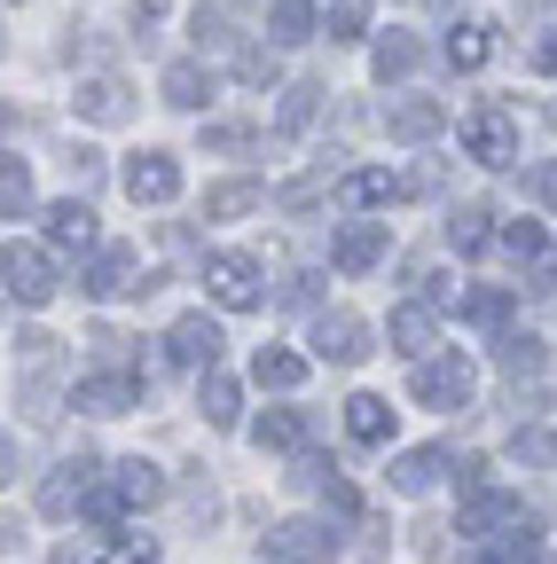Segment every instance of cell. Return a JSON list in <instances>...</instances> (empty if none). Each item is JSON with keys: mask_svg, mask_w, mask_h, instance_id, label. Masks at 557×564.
<instances>
[{"mask_svg": "<svg viewBox=\"0 0 557 564\" xmlns=\"http://www.w3.org/2000/svg\"><path fill=\"white\" fill-rule=\"evenodd\" d=\"M299 440H307V415H299V408L259 415V447H299Z\"/></svg>", "mask_w": 557, "mask_h": 564, "instance_id": "cell-29", "label": "cell"}, {"mask_svg": "<svg viewBox=\"0 0 557 564\" xmlns=\"http://www.w3.org/2000/svg\"><path fill=\"white\" fill-rule=\"evenodd\" d=\"M79 118H95V126H126L133 102H126L118 79H87V87H79Z\"/></svg>", "mask_w": 557, "mask_h": 564, "instance_id": "cell-19", "label": "cell"}, {"mask_svg": "<svg viewBox=\"0 0 557 564\" xmlns=\"http://www.w3.org/2000/svg\"><path fill=\"white\" fill-rule=\"evenodd\" d=\"M440 470H448V455H440V447H416V455H400V463H393V486H400V494H425Z\"/></svg>", "mask_w": 557, "mask_h": 564, "instance_id": "cell-25", "label": "cell"}, {"mask_svg": "<svg viewBox=\"0 0 557 564\" xmlns=\"http://www.w3.org/2000/svg\"><path fill=\"white\" fill-rule=\"evenodd\" d=\"M495 243H503L511 259H542V228H534V220H511V228H503Z\"/></svg>", "mask_w": 557, "mask_h": 564, "instance_id": "cell-36", "label": "cell"}, {"mask_svg": "<svg viewBox=\"0 0 557 564\" xmlns=\"http://www.w3.org/2000/svg\"><path fill=\"white\" fill-rule=\"evenodd\" d=\"M0 212H9V220H24V212H32V173L9 158V173H0Z\"/></svg>", "mask_w": 557, "mask_h": 564, "instance_id": "cell-31", "label": "cell"}, {"mask_svg": "<svg viewBox=\"0 0 557 564\" xmlns=\"http://www.w3.org/2000/svg\"><path fill=\"white\" fill-rule=\"evenodd\" d=\"M55 564H87V556H79V549H63V556H55Z\"/></svg>", "mask_w": 557, "mask_h": 564, "instance_id": "cell-47", "label": "cell"}, {"mask_svg": "<svg viewBox=\"0 0 557 564\" xmlns=\"http://www.w3.org/2000/svg\"><path fill=\"white\" fill-rule=\"evenodd\" d=\"M385 251H393L385 220H345V228H338V243H330V259H338L345 274H369V267H377Z\"/></svg>", "mask_w": 557, "mask_h": 564, "instance_id": "cell-7", "label": "cell"}, {"mask_svg": "<svg viewBox=\"0 0 557 564\" xmlns=\"http://www.w3.org/2000/svg\"><path fill=\"white\" fill-rule=\"evenodd\" d=\"M314 352H322V361H338V369H354L362 352H369V329H362L354 314H322V322H314Z\"/></svg>", "mask_w": 557, "mask_h": 564, "instance_id": "cell-10", "label": "cell"}, {"mask_svg": "<svg viewBox=\"0 0 557 564\" xmlns=\"http://www.w3.org/2000/svg\"><path fill=\"white\" fill-rule=\"evenodd\" d=\"M72 400H79L87 415H126L133 400H142V384H133V377H87Z\"/></svg>", "mask_w": 557, "mask_h": 564, "instance_id": "cell-16", "label": "cell"}, {"mask_svg": "<svg viewBox=\"0 0 557 564\" xmlns=\"http://www.w3.org/2000/svg\"><path fill=\"white\" fill-rule=\"evenodd\" d=\"M314 102H322V87H291V102H283V133H299V126L314 118Z\"/></svg>", "mask_w": 557, "mask_h": 564, "instance_id": "cell-38", "label": "cell"}, {"mask_svg": "<svg viewBox=\"0 0 557 564\" xmlns=\"http://www.w3.org/2000/svg\"><path fill=\"white\" fill-rule=\"evenodd\" d=\"M165 102L173 110H204L213 102V70L204 63H165Z\"/></svg>", "mask_w": 557, "mask_h": 564, "instance_id": "cell-18", "label": "cell"}, {"mask_svg": "<svg viewBox=\"0 0 557 564\" xmlns=\"http://www.w3.org/2000/svg\"><path fill=\"white\" fill-rule=\"evenodd\" d=\"M126 196H133V204H173V196H181V165H173L165 150H142V158L126 165Z\"/></svg>", "mask_w": 557, "mask_h": 564, "instance_id": "cell-8", "label": "cell"}, {"mask_svg": "<svg viewBox=\"0 0 557 564\" xmlns=\"http://www.w3.org/2000/svg\"><path fill=\"white\" fill-rule=\"evenodd\" d=\"M0 274H9V299H17V306H47V299H55V274H47V259H40L32 243H9Z\"/></svg>", "mask_w": 557, "mask_h": 564, "instance_id": "cell-6", "label": "cell"}, {"mask_svg": "<svg viewBox=\"0 0 557 564\" xmlns=\"http://www.w3.org/2000/svg\"><path fill=\"white\" fill-rule=\"evenodd\" d=\"M244 212H259V188H251V181H221V188H204V220H244Z\"/></svg>", "mask_w": 557, "mask_h": 564, "instance_id": "cell-23", "label": "cell"}, {"mask_svg": "<svg viewBox=\"0 0 557 564\" xmlns=\"http://www.w3.org/2000/svg\"><path fill=\"white\" fill-rule=\"evenodd\" d=\"M534 196H542V204H557V158H549V165L534 173Z\"/></svg>", "mask_w": 557, "mask_h": 564, "instance_id": "cell-45", "label": "cell"}, {"mask_svg": "<svg viewBox=\"0 0 557 564\" xmlns=\"http://www.w3.org/2000/svg\"><path fill=\"white\" fill-rule=\"evenodd\" d=\"M495 361H503L511 377H534V369H542V337H518V329H511V337L495 345Z\"/></svg>", "mask_w": 557, "mask_h": 564, "instance_id": "cell-30", "label": "cell"}, {"mask_svg": "<svg viewBox=\"0 0 557 564\" xmlns=\"http://www.w3.org/2000/svg\"><path fill=\"white\" fill-rule=\"evenodd\" d=\"M165 352L181 369H213L221 361V322H204V314H181L173 329H165Z\"/></svg>", "mask_w": 557, "mask_h": 564, "instance_id": "cell-9", "label": "cell"}, {"mask_svg": "<svg viewBox=\"0 0 557 564\" xmlns=\"http://www.w3.org/2000/svg\"><path fill=\"white\" fill-rule=\"evenodd\" d=\"M486 55H495V24H486V17H471V24L448 32V63H456V70H479Z\"/></svg>", "mask_w": 557, "mask_h": 564, "instance_id": "cell-21", "label": "cell"}, {"mask_svg": "<svg viewBox=\"0 0 557 564\" xmlns=\"http://www.w3.org/2000/svg\"><path fill=\"white\" fill-rule=\"evenodd\" d=\"M87 478H95V455H79V463H63L47 486H40V510L47 518H72L79 502H87Z\"/></svg>", "mask_w": 557, "mask_h": 564, "instance_id": "cell-11", "label": "cell"}, {"mask_svg": "<svg viewBox=\"0 0 557 564\" xmlns=\"http://www.w3.org/2000/svg\"><path fill=\"white\" fill-rule=\"evenodd\" d=\"M236 79H244V87H275V55H267V47H244V55H236Z\"/></svg>", "mask_w": 557, "mask_h": 564, "instance_id": "cell-37", "label": "cell"}, {"mask_svg": "<svg viewBox=\"0 0 557 564\" xmlns=\"http://www.w3.org/2000/svg\"><path fill=\"white\" fill-rule=\"evenodd\" d=\"M118 510H126V494H118V486H87V518H95V525H110Z\"/></svg>", "mask_w": 557, "mask_h": 564, "instance_id": "cell-39", "label": "cell"}, {"mask_svg": "<svg viewBox=\"0 0 557 564\" xmlns=\"http://www.w3.org/2000/svg\"><path fill=\"white\" fill-rule=\"evenodd\" d=\"M440 9H448V0H440Z\"/></svg>", "mask_w": 557, "mask_h": 564, "instance_id": "cell-48", "label": "cell"}, {"mask_svg": "<svg viewBox=\"0 0 557 564\" xmlns=\"http://www.w3.org/2000/svg\"><path fill=\"white\" fill-rule=\"evenodd\" d=\"M204 282H213V299H221L228 314H251V306H259V267H251L244 251H221V259H204Z\"/></svg>", "mask_w": 557, "mask_h": 564, "instance_id": "cell-4", "label": "cell"}, {"mask_svg": "<svg viewBox=\"0 0 557 564\" xmlns=\"http://www.w3.org/2000/svg\"><path fill=\"white\" fill-rule=\"evenodd\" d=\"M345 432H354L362 447H385V440H393V400L354 392V400H345Z\"/></svg>", "mask_w": 557, "mask_h": 564, "instance_id": "cell-13", "label": "cell"}, {"mask_svg": "<svg viewBox=\"0 0 557 564\" xmlns=\"http://www.w3.org/2000/svg\"><path fill=\"white\" fill-rule=\"evenodd\" d=\"M432 337H440L432 306H400V314H393V352H408V361H432Z\"/></svg>", "mask_w": 557, "mask_h": 564, "instance_id": "cell-15", "label": "cell"}, {"mask_svg": "<svg viewBox=\"0 0 557 564\" xmlns=\"http://www.w3.org/2000/svg\"><path fill=\"white\" fill-rule=\"evenodd\" d=\"M338 196L354 204V212H377V204H393V196H400V181L369 165V173H345V188H338Z\"/></svg>", "mask_w": 557, "mask_h": 564, "instance_id": "cell-22", "label": "cell"}, {"mask_svg": "<svg viewBox=\"0 0 557 564\" xmlns=\"http://www.w3.org/2000/svg\"><path fill=\"white\" fill-rule=\"evenodd\" d=\"M196 47H228V17H213V9H196Z\"/></svg>", "mask_w": 557, "mask_h": 564, "instance_id": "cell-40", "label": "cell"}, {"mask_svg": "<svg viewBox=\"0 0 557 564\" xmlns=\"http://www.w3.org/2000/svg\"><path fill=\"white\" fill-rule=\"evenodd\" d=\"M479 564H542V541H534V518H518V525H503V541L486 549Z\"/></svg>", "mask_w": 557, "mask_h": 564, "instance_id": "cell-24", "label": "cell"}, {"mask_svg": "<svg viewBox=\"0 0 557 564\" xmlns=\"http://www.w3.org/2000/svg\"><path fill=\"white\" fill-rule=\"evenodd\" d=\"M463 150H471V165H511L518 158V118L495 110V102H479L463 118Z\"/></svg>", "mask_w": 557, "mask_h": 564, "instance_id": "cell-1", "label": "cell"}, {"mask_svg": "<svg viewBox=\"0 0 557 564\" xmlns=\"http://www.w3.org/2000/svg\"><path fill=\"white\" fill-rule=\"evenodd\" d=\"M79 291H87V299H126V291H158V282L142 274V259H133V251H103V259L79 274Z\"/></svg>", "mask_w": 557, "mask_h": 564, "instance_id": "cell-5", "label": "cell"}, {"mask_svg": "<svg viewBox=\"0 0 557 564\" xmlns=\"http://www.w3.org/2000/svg\"><path fill=\"white\" fill-rule=\"evenodd\" d=\"M330 549H338V533H330V525H314V518H283V525L259 541V556H267V564H322Z\"/></svg>", "mask_w": 557, "mask_h": 564, "instance_id": "cell-2", "label": "cell"}, {"mask_svg": "<svg viewBox=\"0 0 557 564\" xmlns=\"http://www.w3.org/2000/svg\"><path fill=\"white\" fill-rule=\"evenodd\" d=\"M47 243H55V251H87V243H95V212H87L79 196L55 204V212H47Z\"/></svg>", "mask_w": 557, "mask_h": 564, "instance_id": "cell-17", "label": "cell"}, {"mask_svg": "<svg viewBox=\"0 0 557 564\" xmlns=\"http://www.w3.org/2000/svg\"><path fill=\"white\" fill-rule=\"evenodd\" d=\"M471 314H479V322H503V314H511V299H503V291H479V299H471Z\"/></svg>", "mask_w": 557, "mask_h": 564, "instance_id": "cell-43", "label": "cell"}, {"mask_svg": "<svg viewBox=\"0 0 557 564\" xmlns=\"http://www.w3.org/2000/svg\"><path fill=\"white\" fill-rule=\"evenodd\" d=\"M204 423H221V432L236 423V384L228 377H204Z\"/></svg>", "mask_w": 557, "mask_h": 564, "instance_id": "cell-34", "label": "cell"}, {"mask_svg": "<svg viewBox=\"0 0 557 564\" xmlns=\"http://www.w3.org/2000/svg\"><path fill=\"white\" fill-rule=\"evenodd\" d=\"M322 502H330L338 518H354V486H345V478H322Z\"/></svg>", "mask_w": 557, "mask_h": 564, "instance_id": "cell-42", "label": "cell"}, {"mask_svg": "<svg viewBox=\"0 0 557 564\" xmlns=\"http://www.w3.org/2000/svg\"><path fill=\"white\" fill-rule=\"evenodd\" d=\"M542 282H557V243H549V259H542Z\"/></svg>", "mask_w": 557, "mask_h": 564, "instance_id": "cell-46", "label": "cell"}, {"mask_svg": "<svg viewBox=\"0 0 557 564\" xmlns=\"http://www.w3.org/2000/svg\"><path fill=\"white\" fill-rule=\"evenodd\" d=\"M385 126H393V141H432V133L448 126V102L408 95V102H393V110H385Z\"/></svg>", "mask_w": 557, "mask_h": 564, "instance_id": "cell-12", "label": "cell"}, {"mask_svg": "<svg viewBox=\"0 0 557 564\" xmlns=\"http://www.w3.org/2000/svg\"><path fill=\"white\" fill-rule=\"evenodd\" d=\"M362 24H369L362 0H330V17H322V32H330V40H362Z\"/></svg>", "mask_w": 557, "mask_h": 564, "instance_id": "cell-33", "label": "cell"}, {"mask_svg": "<svg viewBox=\"0 0 557 564\" xmlns=\"http://www.w3.org/2000/svg\"><path fill=\"white\" fill-rule=\"evenodd\" d=\"M416 63H425V55H416L408 32H385V40H377V79H408Z\"/></svg>", "mask_w": 557, "mask_h": 564, "instance_id": "cell-28", "label": "cell"}, {"mask_svg": "<svg viewBox=\"0 0 557 564\" xmlns=\"http://www.w3.org/2000/svg\"><path fill=\"white\" fill-rule=\"evenodd\" d=\"M118 494H126V510H150V502H165V470L158 463H118V478H110Z\"/></svg>", "mask_w": 557, "mask_h": 564, "instance_id": "cell-20", "label": "cell"}, {"mask_svg": "<svg viewBox=\"0 0 557 564\" xmlns=\"http://www.w3.org/2000/svg\"><path fill=\"white\" fill-rule=\"evenodd\" d=\"M267 32L283 40V47H299V40H314V9H307V0H275V17H267Z\"/></svg>", "mask_w": 557, "mask_h": 564, "instance_id": "cell-27", "label": "cell"}, {"mask_svg": "<svg viewBox=\"0 0 557 564\" xmlns=\"http://www.w3.org/2000/svg\"><path fill=\"white\" fill-rule=\"evenodd\" d=\"M103 564H158V541H150V533H118V541L103 549Z\"/></svg>", "mask_w": 557, "mask_h": 564, "instance_id": "cell-35", "label": "cell"}, {"mask_svg": "<svg viewBox=\"0 0 557 564\" xmlns=\"http://www.w3.org/2000/svg\"><path fill=\"white\" fill-rule=\"evenodd\" d=\"M448 243H456V251H479V243H486V212H479V204L448 212Z\"/></svg>", "mask_w": 557, "mask_h": 564, "instance_id": "cell-32", "label": "cell"}, {"mask_svg": "<svg viewBox=\"0 0 557 564\" xmlns=\"http://www.w3.org/2000/svg\"><path fill=\"white\" fill-rule=\"evenodd\" d=\"M518 455H526V463H557V440H549V432H518Z\"/></svg>", "mask_w": 557, "mask_h": 564, "instance_id": "cell-41", "label": "cell"}, {"mask_svg": "<svg viewBox=\"0 0 557 564\" xmlns=\"http://www.w3.org/2000/svg\"><path fill=\"white\" fill-rule=\"evenodd\" d=\"M251 377H259V384H275V392H291V384L307 377V361H299V352H283V345H259Z\"/></svg>", "mask_w": 557, "mask_h": 564, "instance_id": "cell-26", "label": "cell"}, {"mask_svg": "<svg viewBox=\"0 0 557 564\" xmlns=\"http://www.w3.org/2000/svg\"><path fill=\"white\" fill-rule=\"evenodd\" d=\"M495 525H518V502H511V494H495V486H486V494H471V502H463V518H456V533H495Z\"/></svg>", "mask_w": 557, "mask_h": 564, "instance_id": "cell-14", "label": "cell"}, {"mask_svg": "<svg viewBox=\"0 0 557 564\" xmlns=\"http://www.w3.org/2000/svg\"><path fill=\"white\" fill-rule=\"evenodd\" d=\"M534 70H549V79H557V32H549V40H534Z\"/></svg>", "mask_w": 557, "mask_h": 564, "instance_id": "cell-44", "label": "cell"}, {"mask_svg": "<svg viewBox=\"0 0 557 564\" xmlns=\"http://www.w3.org/2000/svg\"><path fill=\"white\" fill-rule=\"evenodd\" d=\"M425 408H463L471 400V361L463 352H432V361H416V384H408Z\"/></svg>", "mask_w": 557, "mask_h": 564, "instance_id": "cell-3", "label": "cell"}]
</instances>
